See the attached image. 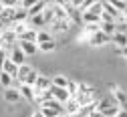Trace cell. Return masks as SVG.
Here are the masks:
<instances>
[{
	"instance_id": "cell-1",
	"label": "cell",
	"mask_w": 127,
	"mask_h": 117,
	"mask_svg": "<svg viewBox=\"0 0 127 117\" xmlns=\"http://www.w3.org/2000/svg\"><path fill=\"white\" fill-rule=\"evenodd\" d=\"M95 109H97L103 117H115V115L119 113L121 105H119L115 99H113V95H107V97L99 99V101L95 103Z\"/></svg>"
},
{
	"instance_id": "cell-2",
	"label": "cell",
	"mask_w": 127,
	"mask_h": 117,
	"mask_svg": "<svg viewBox=\"0 0 127 117\" xmlns=\"http://www.w3.org/2000/svg\"><path fill=\"white\" fill-rule=\"evenodd\" d=\"M14 44H18V35L14 32V28H2L0 30V46L10 51Z\"/></svg>"
},
{
	"instance_id": "cell-3",
	"label": "cell",
	"mask_w": 127,
	"mask_h": 117,
	"mask_svg": "<svg viewBox=\"0 0 127 117\" xmlns=\"http://www.w3.org/2000/svg\"><path fill=\"white\" fill-rule=\"evenodd\" d=\"M87 42H89L91 46H105V44L111 42V35H107V32H103V30L99 28V30H95L93 35L87 37Z\"/></svg>"
},
{
	"instance_id": "cell-4",
	"label": "cell",
	"mask_w": 127,
	"mask_h": 117,
	"mask_svg": "<svg viewBox=\"0 0 127 117\" xmlns=\"http://www.w3.org/2000/svg\"><path fill=\"white\" fill-rule=\"evenodd\" d=\"M2 99H4L6 103L14 105V103H18L20 99H22V93H20V89H18V87H6V89H4V93H2Z\"/></svg>"
},
{
	"instance_id": "cell-5",
	"label": "cell",
	"mask_w": 127,
	"mask_h": 117,
	"mask_svg": "<svg viewBox=\"0 0 127 117\" xmlns=\"http://www.w3.org/2000/svg\"><path fill=\"white\" fill-rule=\"evenodd\" d=\"M51 93H53V97L57 99V101H59V103H63V105H65L69 99L73 97V95L67 91V87H57V85H51Z\"/></svg>"
},
{
	"instance_id": "cell-6",
	"label": "cell",
	"mask_w": 127,
	"mask_h": 117,
	"mask_svg": "<svg viewBox=\"0 0 127 117\" xmlns=\"http://www.w3.org/2000/svg\"><path fill=\"white\" fill-rule=\"evenodd\" d=\"M8 59H12L14 63H16V65L20 67V65H24V63H26V53L22 51V48H20L18 44H14V46L10 48V51H8Z\"/></svg>"
},
{
	"instance_id": "cell-7",
	"label": "cell",
	"mask_w": 127,
	"mask_h": 117,
	"mask_svg": "<svg viewBox=\"0 0 127 117\" xmlns=\"http://www.w3.org/2000/svg\"><path fill=\"white\" fill-rule=\"evenodd\" d=\"M16 8L18 6H4L2 12H0V24H12L14 22V14H16Z\"/></svg>"
},
{
	"instance_id": "cell-8",
	"label": "cell",
	"mask_w": 127,
	"mask_h": 117,
	"mask_svg": "<svg viewBox=\"0 0 127 117\" xmlns=\"http://www.w3.org/2000/svg\"><path fill=\"white\" fill-rule=\"evenodd\" d=\"M49 26H51L53 32H59V35H61V32H67V30H69V26H71V18H55Z\"/></svg>"
},
{
	"instance_id": "cell-9",
	"label": "cell",
	"mask_w": 127,
	"mask_h": 117,
	"mask_svg": "<svg viewBox=\"0 0 127 117\" xmlns=\"http://www.w3.org/2000/svg\"><path fill=\"white\" fill-rule=\"evenodd\" d=\"M18 89H20V93H22V99H26L28 103H34V101H36V91H34V87H32V85L20 83Z\"/></svg>"
},
{
	"instance_id": "cell-10",
	"label": "cell",
	"mask_w": 127,
	"mask_h": 117,
	"mask_svg": "<svg viewBox=\"0 0 127 117\" xmlns=\"http://www.w3.org/2000/svg\"><path fill=\"white\" fill-rule=\"evenodd\" d=\"M111 95H113V99L121 105V107H127V93L121 89V87H117V85H111Z\"/></svg>"
},
{
	"instance_id": "cell-11",
	"label": "cell",
	"mask_w": 127,
	"mask_h": 117,
	"mask_svg": "<svg viewBox=\"0 0 127 117\" xmlns=\"http://www.w3.org/2000/svg\"><path fill=\"white\" fill-rule=\"evenodd\" d=\"M81 20H83V24H99L101 22V14L93 12V10H83L81 12Z\"/></svg>"
},
{
	"instance_id": "cell-12",
	"label": "cell",
	"mask_w": 127,
	"mask_h": 117,
	"mask_svg": "<svg viewBox=\"0 0 127 117\" xmlns=\"http://www.w3.org/2000/svg\"><path fill=\"white\" fill-rule=\"evenodd\" d=\"M79 109H81V103L77 101V97H71L69 101L63 105V113H67V115H77Z\"/></svg>"
},
{
	"instance_id": "cell-13",
	"label": "cell",
	"mask_w": 127,
	"mask_h": 117,
	"mask_svg": "<svg viewBox=\"0 0 127 117\" xmlns=\"http://www.w3.org/2000/svg\"><path fill=\"white\" fill-rule=\"evenodd\" d=\"M51 85H53V79H49V77H44V75H40V73H38L36 83H34V91H36V93L46 91V89H51Z\"/></svg>"
},
{
	"instance_id": "cell-14",
	"label": "cell",
	"mask_w": 127,
	"mask_h": 117,
	"mask_svg": "<svg viewBox=\"0 0 127 117\" xmlns=\"http://www.w3.org/2000/svg\"><path fill=\"white\" fill-rule=\"evenodd\" d=\"M40 113H42L44 117L63 115V105H40Z\"/></svg>"
},
{
	"instance_id": "cell-15",
	"label": "cell",
	"mask_w": 127,
	"mask_h": 117,
	"mask_svg": "<svg viewBox=\"0 0 127 117\" xmlns=\"http://www.w3.org/2000/svg\"><path fill=\"white\" fill-rule=\"evenodd\" d=\"M111 42H113L115 46H127V30H121V28H117V32L113 37H111Z\"/></svg>"
},
{
	"instance_id": "cell-16",
	"label": "cell",
	"mask_w": 127,
	"mask_h": 117,
	"mask_svg": "<svg viewBox=\"0 0 127 117\" xmlns=\"http://www.w3.org/2000/svg\"><path fill=\"white\" fill-rule=\"evenodd\" d=\"M18 46L26 53V57L34 55V53L38 51V44H36V42H32V40H18Z\"/></svg>"
},
{
	"instance_id": "cell-17",
	"label": "cell",
	"mask_w": 127,
	"mask_h": 117,
	"mask_svg": "<svg viewBox=\"0 0 127 117\" xmlns=\"http://www.w3.org/2000/svg\"><path fill=\"white\" fill-rule=\"evenodd\" d=\"M99 28H101L103 32H107V35L113 37L119 26H117V20H113V22H105V20H101V22H99Z\"/></svg>"
},
{
	"instance_id": "cell-18",
	"label": "cell",
	"mask_w": 127,
	"mask_h": 117,
	"mask_svg": "<svg viewBox=\"0 0 127 117\" xmlns=\"http://www.w3.org/2000/svg\"><path fill=\"white\" fill-rule=\"evenodd\" d=\"M2 71H6V73H10L14 79H16V75H18V65L14 63L12 59H6L4 61V65H2Z\"/></svg>"
},
{
	"instance_id": "cell-19",
	"label": "cell",
	"mask_w": 127,
	"mask_h": 117,
	"mask_svg": "<svg viewBox=\"0 0 127 117\" xmlns=\"http://www.w3.org/2000/svg\"><path fill=\"white\" fill-rule=\"evenodd\" d=\"M36 32H38V28H34V26H28L22 35L18 37V40H32V42H36Z\"/></svg>"
},
{
	"instance_id": "cell-20",
	"label": "cell",
	"mask_w": 127,
	"mask_h": 117,
	"mask_svg": "<svg viewBox=\"0 0 127 117\" xmlns=\"http://www.w3.org/2000/svg\"><path fill=\"white\" fill-rule=\"evenodd\" d=\"M28 24H30V26H34V28H44L46 22H44L42 12H40V14H34V16H28Z\"/></svg>"
},
{
	"instance_id": "cell-21",
	"label": "cell",
	"mask_w": 127,
	"mask_h": 117,
	"mask_svg": "<svg viewBox=\"0 0 127 117\" xmlns=\"http://www.w3.org/2000/svg\"><path fill=\"white\" fill-rule=\"evenodd\" d=\"M57 48V40L51 39V40H44V42H38V51L40 53H53Z\"/></svg>"
},
{
	"instance_id": "cell-22",
	"label": "cell",
	"mask_w": 127,
	"mask_h": 117,
	"mask_svg": "<svg viewBox=\"0 0 127 117\" xmlns=\"http://www.w3.org/2000/svg\"><path fill=\"white\" fill-rule=\"evenodd\" d=\"M12 81H14V77H12L10 73H6V71H2V69H0V85H2V89L12 87Z\"/></svg>"
},
{
	"instance_id": "cell-23",
	"label": "cell",
	"mask_w": 127,
	"mask_h": 117,
	"mask_svg": "<svg viewBox=\"0 0 127 117\" xmlns=\"http://www.w3.org/2000/svg\"><path fill=\"white\" fill-rule=\"evenodd\" d=\"M46 4H49V2H46V0H38V2L34 4V6H30L28 8V16H34V14H40L44 8H46Z\"/></svg>"
},
{
	"instance_id": "cell-24",
	"label": "cell",
	"mask_w": 127,
	"mask_h": 117,
	"mask_svg": "<svg viewBox=\"0 0 127 117\" xmlns=\"http://www.w3.org/2000/svg\"><path fill=\"white\" fill-rule=\"evenodd\" d=\"M53 39V35L49 30H44V28H38V32H36V44L38 42H44V40H51Z\"/></svg>"
},
{
	"instance_id": "cell-25",
	"label": "cell",
	"mask_w": 127,
	"mask_h": 117,
	"mask_svg": "<svg viewBox=\"0 0 127 117\" xmlns=\"http://www.w3.org/2000/svg\"><path fill=\"white\" fill-rule=\"evenodd\" d=\"M28 26H30V24H28V20H22V22H14V24H12V28H14V32H16L18 37L22 35V32H24V30H26Z\"/></svg>"
},
{
	"instance_id": "cell-26",
	"label": "cell",
	"mask_w": 127,
	"mask_h": 117,
	"mask_svg": "<svg viewBox=\"0 0 127 117\" xmlns=\"http://www.w3.org/2000/svg\"><path fill=\"white\" fill-rule=\"evenodd\" d=\"M67 83H69V79L65 75H55L53 77V85H57V87H67Z\"/></svg>"
},
{
	"instance_id": "cell-27",
	"label": "cell",
	"mask_w": 127,
	"mask_h": 117,
	"mask_svg": "<svg viewBox=\"0 0 127 117\" xmlns=\"http://www.w3.org/2000/svg\"><path fill=\"white\" fill-rule=\"evenodd\" d=\"M67 91H69V93H71V95L75 97V95L79 93V83H77V81H71V79H69V83H67Z\"/></svg>"
},
{
	"instance_id": "cell-28",
	"label": "cell",
	"mask_w": 127,
	"mask_h": 117,
	"mask_svg": "<svg viewBox=\"0 0 127 117\" xmlns=\"http://www.w3.org/2000/svg\"><path fill=\"white\" fill-rule=\"evenodd\" d=\"M36 2H38V0H20V2H18V6H22V8H26V10H28L30 6H34Z\"/></svg>"
},
{
	"instance_id": "cell-29",
	"label": "cell",
	"mask_w": 127,
	"mask_h": 117,
	"mask_svg": "<svg viewBox=\"0 0 127 117\" xmlns=\"http://www.w3.org/2000/svg\"><path fill=\"white\" fill-rule=\"evenodd\" d=\"M6 59H8V51L0 46V69H2V65H4V61H6Z\"/></svg>"
},
{
	"instance_id": "cell-30",
	"label": "cell",
	"mask_w": 127,
	"mask_h": 117,
	"mask_svg": "<svg viewBox=\"0 0 127 117\" xmlns=\"http://www.w3.org/2000/svg\"><path fill=\"white\" fill-rule=\"evenodd\" d=\"M101 20H105V22H113V20H117V18H113V16H111L107 10H103V12H101Z\"/></svg>"
},
{
	"instance_id": "cell-31",
	"label": "cell",
	"mask_w": 127,
	"mask_h": 117,
	"mask_svg": "<svg viewBox=\"0 0 127 117\" xmlns=\"http://www.w3.org/2000/svg\"><path fill=\"white\" fill-rule=\"evenodd\" d=\"M2 2V6H18L20 0H0Z\"/></svg>"
},
{
	"instance_id": "cell-32",
	"label": "cell",
	"mask_w": 127,
	"mask_h": 117,
	"mask_svg": "<svg viewBox=\"0 0 127 117\" xmlns=\"http://www.w3.org/2000/svg\"><path fill=\"white\" fill-rule=\"evenodd\" d=\"M55 4H61V6H67V8H71V0H53Z\"/></svg>"
},
{
	"instance_id": "cell-33",
	"label": "cell",
	"mask_w": 127,
	"mask_h": 117,
	"mask_svg": "<svg viewBox=\"0 0 127 117\" xmlns=\"http://www.w3.org/2000/svg\"><path fill=\"white\" fill-rule=\"evenodd\" d=\"M119 55H121V57L127 61V46H121V48H119Z\"/></svg>"
},
{
	"instance_id": "cell-34",
	"label": "cell",
	"mask_w": 127,
	"mask_h": 117,
	"mask_svg": "<svg viewBox=\"0 0 127 117\" xmlns=\"http://www.w3.org/2000/svg\"><path fill=\"white\" fill-rule=\"evenodd\" d=\"M115 117H127V111H125V107H121V109H119V113H117Z\"/></svg>"
},
{
	"instance_id": "cell-35",
	"label": "cell",
	"mask_w": 127,
	"mask_h": 117,
	"mask_svg": "<svg viewBox=\"0 0 127 117\" xmlns=\"http://www.w3.org/2000/svg\"><path fill=\"white\" fill-rule=\"evenodd\" d=\"M121 20H123V24H125V28H127V10L121 14Z\"/></svg>"
},
{
	"instance_id": "cell-36",
	"label": "cell",
	"mask_w": 127,
	"mask_h": 117,
	"mask_svg": "<svg viewBox=\"0 0 127 117\" xmlns=\"http://www.w3.org/2000/svg\"><path fill=\"white\" fill-rule=\"evenodd\" d=\"M32 117H44V115H42V113H40V109H38V111H34V113H32Z\"/></svg>"
},
{
	"instance_id": "cell-37",
	"label": "cell",
	"mask_w": 127,
	"mask_h": 117,
	"mask_svg": "<svg viewBox=\"0 0 127 117\" xmlns=\"http://www.w3.org/2000/svg\"><path fill=\"white\" fill-rule=\"evenodd\" d=\"M63 117H77V115H67V113H63Z\"/></svg>"
},
{
	"instance_id": "cell-38",
	"label": "cell",
	"mask_w": 127,
	"mask_h": 117,
	"mask_svg": "<svg viewBox=\"0 0 127 117\" xmlns=\"http://www.w3.org/2000/svg\"><path fill=\"white\" fill-rule=\"evenodd\" d=\"M2 8H4V6H2V2H0V12H2Z\"/></svg>"
},
{
	"instance_id": "cell-39",
	"label": "cell",
	"mask_w": 127,
	"mask_h": 117,
	"mask_svg": "<svg viewBox=\"0 0 127 117\" xmlns=\"http://www.w3.org/2000/svg\"><path fill=\"white\" fill-rule=\"evenodd\" d=\"M57 117H63V115H57Z\"/></svg>"
},
{
	"instance_id": "cell-40",
	"label": "cell",
	"mask_w": 127,
	"mask_h": 117,
	"mask_svg": "<svg viewBox=\"0 0 127 117\" xmlns=\"http://www.w3.org/2000/svg\"><path fill=\"white\" fill-rule=\"evenodd\" d=\"M125 2H127V0H125Z\"/></svg>"
}]
</instances>
